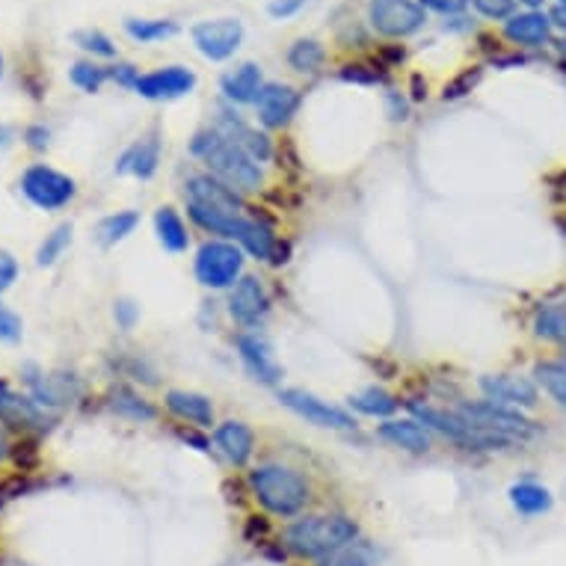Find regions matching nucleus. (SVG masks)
<instances>
[{
    "instance_id": "9d476101",
    "label": "nucleus",
    "mask_w": 566,
    "mask_h": 566,
    "mask_svg": "<svg viewBox=\"0 0 566 566\" xmlns=\"http://www.w3.org/2000/svg\"><path fill=\"white\" fill-rule=\"evenodd\" d=\"M368 21L380 36L407 39L424 28V7L416 0H371L368 7Z\"/></svg>"
},
{
    "instance_id": "79ce46f5",
    "label": "nucleus",
    "mask_w": 566,
    "mask_h": 566,
    "mask_svg": "<svg viewBox=\"0 0 566 566\" xmlns=\"http://www.w3.org/2000/svg\"><path fill=\"white\" fill-rule=\"evenodd\" d=\"M21 338V317L10 312L7 306H0V342L15 344Z\"/></svg>"
},
{
    "instance_id": "09e8293b",
    "label": "nucleus",
    "mask_w": 566,
    "mask_h": 566,
    "mask_svg": "<svg viewBox=\"0 0 566 566\" xmlns=\"http://www.w3.org/2000/svg\"><path fill=\"white\" fill-rule=\"evenodd\" d=\"M24 139H28V146L33 151H45L48 143H51V130H48L45 125H30V128L24 130Z\"/></svg>"
},
{
    "instance_id": "bf43d9fd",
    "label": "nucleus",
    "mask_w": 566,
    "mask_h": 566,
    "mask_svg": "<svg viewBox=\"0 0 566 566\" xmlns=\"http://www.w3.org/2000/svg\"><path fill=\"white\" fill-rule=\"evenodd\" d=\"M560 3H564V7H566V0H560Z\"/></svg>"
},
{
    "instance_id": "39448f33",
    "label": "nucleus",
    "mask_w": 566,
    "mask_h": 566,
    "mask_svg": "<svg viewBox=\"0 0 566 566\" xmlns=\"http://www.w3.org/2000/svg\"><path fill=\"white\" fill-rule=\"evenodd\" d=\"M407 407L424 428L446 437L448 442H454L463 451H478L481 454V451H507V448L520 446L516 439L504 437V433L478 428L469 418L460 416L454 407H433V403H416V400H409Z\"/></svg>"
},
{
    "instance_id": "aec40b11",
    "label": "nucleus",
    "mask_w": 566,
    "mask_h": 566,
    "mask_svg": "<svg viewBox=\"0 0 566 566\" xmlns=\"http://www.w3.org/2000/svg\"><path fill=\"white\" fill-rule=\"evenodd\" d=\"M377 437L409 454H428L433 448V430L424 428L418 418H386L377 424Z\"/></svg>"
},
{
    "instance_id": "4d7b16f0",
    "label": "nucleus",
    "mask_w": 566,
    "mask_h": 566,
    "mask_svg": "<svg viewBox=\"0 0 566 566\" xmlns=\"http://www.w3.org/2000/svg\"><path fill=\"white\" fill-rule=\"evenodd\" d=\"M0 75H3V56H0Z\"/></svg>"
},
{
    "instance_id": "bb28decb",
    "label": "nucleus",
    "mask_w": 566,
    "mask_h": 566,
    "mask_svg": "<svg viewBox=\"0 0 566 566\" xmlns=\"http://www.w3.org/2000/svg\"><path fill=\"white\" fill-rule=\"evenodd\" d=\"M155 234H158L160 247L167 252H187L190 247V234H187V223L181 220L172 205H160L155 211Z\"/></svg>"
},
{
    "instance_id": "c756f323",
    "label": "nucleus",
    "mask_w": 566,
    "mask_h": 566,
    "mask_svg": "<svg viewBox=\"0 0 566 566\" xmlns=\"http://www.w3.org/2000/svg\"><path fill=\"white\" fill-rule=\"evenodd\" d=\"M511 504L513 511L522 516H539V513L552 511V492L543 483L522 481L511 486Z\"/></svg>"
},
{
    "instance_id": "4be33fe9",
    "label": "nucleus",
    "mask_w": 566,
    "mask_h": 566,
    "mask_svg": "<svg viewBox=\"0 0 566 566\" xmlns=\"http://www.w3.org/2000/svg\"><path fill=\"white\" fill-rule=\"evenodd\" d=\"M214 448L229 463L243 469V465H250L252 454H255V433L247 421L229 418L214 428Z\"/></svg>"
},
{
    "instance_id": "72a5a7b5",
    "label": "nucleus",
    "mask_w": 566,
    "mask_h": 566,
    "mask_svg": "<svg viewBox=\"0 0 566 566\" xmlns=\"http://www.w3.org/2000/svg\"><path fill=\"white\" fill-rule=\"evenodd\" d=\"M125 33L139 45H151V42H164V39L176 36L178 24L169 19H128L125 21Z\"/></svg>"
},
{
    "instance_id": "ddd939ff",
    "label": "nucleus",
    "mask_w": 566,
    "mask_h": 566,
    "mask_svg": "<svg viewBox=\"0 0 566 566\" xmlns=\"http://www.w3.org/2000/svg\"><path fill=\"white\" fill-rule=\"evenodd\" d=\"M193 45L199 48V54L211 63H223L243 42V24L238 19H214V21H199L193 30Z\"/></svg>"
},
{
    "instance_id": "a19ab883",
    "label": "nucleus",
    "mask_w": 566,
    "mask_h": 566,
    "mask_svg": "<svg viewBox=\"0 0 566 566\" xmlns=\"http://www.w3.org/2000/svg\"><path fill=\"white\" fill-rule=\"evenodd\" d=\"M342 77L350 84H382V72L371 65H344Z\"/></svg>"
},
{
    "instance_id": "2eb2a0df",
    "label": "nucleus",
    "mask_w": 566,
    "mask_h": 566,
    "mask_svg": "<svg viewBox=\"0 0 566 566\" xmlns=\"http://www.w3.org/2000/svg\"><path fill=\"white\" fill-rule=\"evenodd\" d=\"M196 90V75L185 65H167V69H155L139 75L134 93L149 98V102H176L185 98Z\"/></svg>"
},
{
    "instance_id": "6ab92c4d",
    "label": "nucleus",
    "mask_w": 566,
    "mask_h": 566,
    "mask_svg": "<svg viewBox=\"0 0 566 566\" xmlns=\"http://www.w3.org/2000/svg\"><path fill=\"white\" fill-rule=\"evenodd\" d=\"M24 382H28V395L36 400L39 407H45L48 412L51 409H60L65 403H72V400L81 395V380L77 377H65V374H39L36 368H24Z\"/></svg>"
},
{
    "instance_id": "423d86ee",
    "label": "nucleus",
    "mask_w": 566,
    "mask_h": 566,
    "mask_svg": "<svg viewBox=\"0 0 566 566\" xmlns=\"http://www.w3.org/2000/svg\"><path fill=\"white\" fill-rule=\"evenodd\" d=\"M247 252L232 241H223V238H211L205 241L199 250H196L193 259V273L196 282L202 289L211 291H232L238 285V279L243 276V259Z\"/></svg>"
},
{
    "instance_id": "7ed1b4c3",
    "label": "nucleus",
    "mask_w": 566,
    "mask_h": 566,
    "mask_svg": "<svg viewBox=\"0 0 566 566\" xmlns=\"http://www.w3.org/2000/svg\"><path fill=\"white\" fill-rule=\"evenodd\" d=\"M359 539V525L344 513H315L297 516L289 528L282 531V546L303 560H321L338 548L350 546Z\"/></svg>"
},
{
    "instance_id": "0eeeda50",
    "label": "nucleus",
    "mask_w": 566,
    "mask_h": 566,
    "mask_svg": "<svg viewBox=\"0 0 566 566\" xmlns=\"http://www.w3.org/2000/svg\"><path fill=\"white\" fill-rule=\"evenodd\" d=\"M21 193L30 205H36L39 211H60L77 196L75 178H69L60 169L48 164H33L21 176Z\"/></svg>"
},
{
    "instance_id": "20e7f679",
    "label": "nucleus",
    "mask_w": 566,
    "mask_h": 566,
    "mask_svg": "<svg viewBox=\"0 0 566 566\" xmlns=\"http://www.w3.org/2000/svg\"><path fill=\"white\" fill-rule=\"evenodd\" d=\"M247 481L255 502L279 520H294L312 502V483L306 474L285 463H259Z\"/></svg>"
},
{
    "instance_id": "cd10ccee",
    "label": "nucleus",
    "mask_w": 566,
    "mask_h": 566,
    "mask_svg": "<svg viewBox=\"0 0 566 566\" xmlns=\"http://www.w3.org/2000/svg\"><path fill=\"white\" fill-rule=\"evenodd\" d=\"M534 335L543 342L566 347V297L555 300V303H543L534 312Z\"/></svg>"
},
{
    "instance_id": "4c0bfd02",
    "label": "nucleus",
    "mask_w": 566,
    "mask_h": 566,
    "mask_svg": "<svg viewBox=\"0 0 566 566\" xmlns=\"http://www.w3.org/2000/svg\"><path fill=\"white\" fill-rule=\"evenodd\" d=\"M72 39H75V45L81 48V51H86V54L107 56V60L116 56V45H113L111 39L104 36L102 30H75Z\"/></svg>"
},
{
    "instance_id": "5fc2aeb1",
    "label": "nucleus",
    "mask_w": 566,
    "mask_h": 566,
    "mask_svg": "<svg viewBox=\"0 0 566 566\" xmlns=\"http://www.w3.org/2000/svg\"><path fill=\"white\" fill-rule=\"evenodd\" d=\"M10 143H12V128H10V125H3V122H0V149H7Z\"/></svg>"
},
{
    "instance_id": "e433bc0d",
    "label": "nucleus",
    "mask_w": 566,
    "mask_h": 566,
    "mask_svg": "<svg viewBox=\"0 0 566 566\" xmlns=\"http://www.w3.org/2000/svg\"><path fill=\"white\" fill-rule=\"evenodd\" d=\"M69 77H72V84H75L77 90H84V93H98L104 86V81L111 77V72H107L104 65L75 63L72 65V72H69Z\"/></svg>"
},
{
    "instance_id": "13d9d810",
    "label": "nucleus",
    "mask_w": 566,
    "mask_h": 566,
    "mask_svg": "<svg viewBox=\"0 0 566 566\" xmlns=\"http://www.w3.org/2000/svg\"><path fill=\"white\" fill-rule=\"evenodd\" d=\"M560 359H564V363H566V347H564V356H560Z\"/></svg>"
},
{
    "instance_id": "6e6552de",
    "label": "nucleus",
    "mask_w": 566,
    "mask_h": 566,
    "mask_svg": "<svg viewBox=\"0 0 566 566\" xmlns=\"http://www.w3.org/2000/svg\"><path fill=\"white\" fill-rule=\"evenodd\" d=\"M0 424L21 437H42L48 430H54L56 416L39 407L30 395H21L10 382L0 380Z\"/></svg>"
},
{
    "instance_id": "f257e3e1",
    "label": "nucleus",
    "mask_w": 566,
    "mask_h": 566,
    "mask_svg": "<svg viewBox=\"0 0 566 566\" xmlns=\"http://www.w3.org/2000/svg\"><path fill=\"white\" fill-rule=\"evenodd\" d=\"M185 202L187 217L202 232L238 243L252 259L273 264L279 247H282L276 229H273V217L259 208H250L243 193L208 172H196L185 181Z\"/></svg>"
},
{
    "instance_id": "58836bf2",
    "label": "nucleus",
    "mask_w": 566,
    "mask_h": 566,
    "mask_svg": "<svg viewBox=\"0 0 566 566\" xmlns=\"http://www.w3.org/2000/svg\"><path fill=\"white\" fill-rule=\"evenodd\" d=\"M478 81H481V69H465L463 75H457L451 84H446V90H442V98L446 102H457V98H463V95H469L478 86Z\"/></svg>"
},
{
    "instance_id": "37998d69",
    "label": "nucleus",
    "mask_w": 566,
    "mask_h": 566,
    "mask_svg": "<svg viewBox=\"0 0 566 566\" xmlns=\"http://www.w3.org/2000/svg\"><path fill=\"white\" fill-rule=\"evenodd\" d=\"M113 317H116V324L128 333V329H134V324H137L139 306L134 300H116V303H113Z\"/></svg>"
},
{
    "instance_id": "c85d7f7f",
    "label": "nucleus",
    "mask_w": 566,
    "mask_h": 566,
    "mask_svg": "<svg viewBox=\"0 0 566 566\" xmlns=\"http://www.w3.org/2000/svg\"><path fill=\"white\" fill-rule=\"evenodd\" d=\"M347 407L356 409L359 416H368V418H380V421H386V418H395V412L400 409V400L395 398V395H389L386 389H365L359 391V395H350L347 398Z\"/></svg>"
},
{
    "instance_id": "f8f14e48",
    "label": "nucleus",
    "mask_w": 566,
    "mask_h": 566,
    "mask_svg": "<svg viewBox=\"0 0 566 566\" xmlns=\"http://www.w3.org/2000/svg\"><path fill=\"white\" fill-rule=\"evenodd\" d=\"M478 389L492 403L520 409V412L539 403V386L534 382V377H522V374H483L478 380Z\"/></svg>"
},
{
    "instance_id": "603ef678",
    "label": "nucleus",
    "mask_w": 566,
    "mask_h": 566,
    "mask_svg": "<svg viewBox=\"0 0 566 566\" xmlns=\"http://www.w3.org/2000/svg\"><path fill=\"white\" fill-rule=\"evenodd\" d=\"M548 19H552V24H555V28H560L566 33V7L564 3H557L555 10L548 12Z\"/></svg>"
},
{
    "instance_id": "c03bdc74",
    "label": "nucleus",
    "mask_w": 566,
    "mask_h": 566,
    "mask_svg": "<svg viewBox=\"0 0 566 566\" xmlns=\"http://www.w3.org/2000/svg\"><path fill=\"white\" fill-rule=\"evenodd\" d=\"M418 3H421L424 10H433V12H439V15H448V19H451V15H463L465 7H469V0H418Z\"/></svg>"
},
{
    "instance_id": "3c124183",
    "label": "nucleus",
    "mask_w": 566,
    "mask_h": 566,
    "mask_svg": "<svg viewBox=\"0 0 566 566\" xmlns=\"http://www.w3.org/2000/svg\"><path fill=\"white\" fill-rule=\"evenodd\" d=\"M386 102H389V116L395 122H407L409 119V104L407 98L400 93H389L386 95Z\"/></svg>"
},
{
    "instance_id": "a211bd4d",
    "label": "nucleus",
    "mask_w": 566,
    "mask_h": 566,
    "mask_svg": "<svg viewBox=\"0 0 566 566\" xmlns=\"http://www.w3.org/2000/svg\"><path fill=\"white\" fill-rule=\"evenodd\" d=\"M214 128L220 130V134H226L229 139H234L238 146H243L252 160H259V164H270V160H273V151L276 149H273V143H270L268 134L259 128H252L250 122H243L241 113L234 111L232 104H223V107H220Z\"/></svg>"
},
{
    "instance_id": "a18cd8bd",
    "label": "nucleus",
    "mask_w": 566,
    "mask_h": 566,
    "mask_svg": "<svg viewBox=\"0 0 566 566\" xmlns=\"http://www.w3.org/2000/svg\"><path fill=\"white\" fill-rule=\"evenodd\" d=\"M107 72H111V81H116L119 86H128V90H134V86H137V81H139V69H137V65H130V63L111 65Z\"/></svg>"
},
{
    "instance_id": "4468645a",
    "label": "nucleus",
    "mask_w": 566,
    "mask_h": 566,
    "mask_svg": "<svg viewBox=\"0 0 566 566\" xmlns=\"http://www.w3.org/2000/svg\"><path fill=\"white\" fill-rule=\"evenodd\" d=\"M229 315L243 329H259L270 315V294L259 276H241L229 291Z\"/></svg>"
},
{
    "instance_id": "2f4dec72",
    "label": "nucleus",
    "mask_w": 566,
    "mask_h": 566,
    "mask_svg": "<svg viewBox=\"0 0 566 566\" xmlns=\"http://www.w3.org/2000/svg\"><path fill=\"white\" fill-rule=\"evenodd\" d=\"M326 63V48L317 39H297L289 48V65L300 75H315Z\"/></svg>"
},
{
    "instance_id": "864d4df0",
    "label": "nucleus",
    "mask_w": 566,
    "mask_h": 566,
    "mask_svg": "<svg viewBox=\"0 0 566 566\" xmlns=\"http://www.w3.org/2000/svg\"><path fill=\"white\" fill-rule=\"evenodd\" d=\"M12 457V446H10V439H7V428L0 424V463H7Z\"/></svg>"
},
{
    "instance_id": "393cba45",
    "label": "nucleus",
    "mask_w": 566,
    "mask_h": 566,
    "mask_svg": "<svg viewBox=\"0 0 566 566\" xmlns=\"http://www.w3.org/2000/svg\"><path fill=\"white\" fill-rule=\"evenodd\" d=\"M261 86H264V77H261V65L255 63H241L220 77V90L232 107L234 104H255Z\"/></svg>"
},
{
    "instance_id": "473e14b6",
    "label": "nucleus",
    "mask_w": 566,
    "mask_h": 566,
    "mask_svg": "<svg viewBox=\"0 0 566 566\" xmlns=\"http://www.w3.org/2000/svg\"><path fill=\"white\" fill-rule=\"evenodd\" d=\"M139 226L137 211H116V214H107L95 229V238L102 247H116L122 243L128 234H134V229Z\"/></svg>"
},
{
    "instance_id": "f3484780",
    "label": "nucleus",
    "mask_w": 566,
    "mask_h": 566,
    "mask_svg": "<svg viewBox=\"0 0 566 566\" xmlns=\"http://www.w3.org/2000/svg\"><path fill=\"white\" fill-rule=\"evenodd\" d=\"M303 95L289 84H264L255 98V116L268 130L289 128L291 119L297 116Z\"/></svg>"
},
{
    "instance_id": "412c9836",
    "label": "nucleus",
    "mask_w": 566,
    "mask_h": 566,
    "mask_svg": "<svg viewBox=\"0 0 566 566\" xmlns=\"http://www.w3.org/2000/svg\"><path fill=\"white\" fill-rule=\"evenodd\" d=\"M164 407L178 418L185 421L190 428L208 430L217 428V416H214V403L208 395H199V391H187V389H169L164 395Z\"/></svg>"
},
{
    "instance_id": "dca6fc26",
    "label": "nucleus",
    "mask_w": 566,
    "mask_h": 566,
    "mask_svg": "<svg viewBox=\"0 0 566 566\" xmlns=\"http://www.w3.org/2000/svg\"><path fill=\"white\" fill-rule=\"evenodd\" d=\"M234 347H238V356L241 363L247 365V371L255 377L264 386H279L282 380V365L273 359V347L259 329H241L234 335Z\"/></svg>"
},
{
    "instance_id": "f704fd0d",
    "label": "nucleus",
    "mask_w": 566,
    "mask_h": 566,
    "mask_svg": "<svg viewBox=\"0 0 566 566\" xmlns=\"http://www.w3.org/2000/svg\"><path fill=\"white\" fill-rule=\"evenodd\" d=\"M72 243V223H60L51 234H45V241L36 250V264L39 268H51Z\"/></svg>"
},
{
    "instance_id": "de8ad7c7",
    "label": "nucleus",
    "mask_w": 566,
    "mask_h": 566,
    "mask_svg": "<svg viewBox=\"0 0 566 566\" xmlns=\"http://www.w3.org/2000/svg\"><path fill=\"white\" fill-rule=\"evenodd\" d=\"M303 7H306V0H270L268 12L273 19H291V15H297Z\"/></svg>"
},
{
    "instance_id": "1a4fd4ad",
    "label": "nucleus",
    "mask_w": 566,
    "mask_h": 566,
    "mask_svg": "<svg viewBox=\"0 0 566 566\" xmlns=\"http://www.w3.org/2000/svg\"><path fill=\"white\" fill-rule=\"evenodd\" d=\"M454 409L463 418H469L472 424L486 430H495V433H504V437L516 439V442H528L537 428H534V421L522 416L520 409L502 407V403H492V400L481 398V400H460L454 403Z\"/></svg>"
},
{
    "instance_id": "a878e982",
    "label": "nucleus",
    "mask_w": 566,
    "mask_h": 566,
    "mask_svg": "<svg viewBox=\"0 0 566 566\" xmlns=\"http://www.w3.org/2000/svg\"><path fill=\"white\" fill-rule=\"evenodd\" d=\"M111 409L119 418H128V421H137V424H149V421H158V407L139 395L137 389L130 386H116L111 389Z\"/></svg>"
},
{
    "instance_id": "7c9ffc66",
    "label": "nucleus",
    "mask_w": 566,
    "mask_h": 566,
    "mask_svg": "<svg viewBox=\"0 0 566 566\" xmlns=\"http://www.w3.org/2000/svg\"><path fill=\"white\" fill-rule=\"evenodd\" d=\"M534 382L546 391L548 398L555 400L557 407L566 409V363L560 356L534 365Z\"/></svg>"
},
{
    "instance_id": "6e6d98bb",
    "label": "nucleus",
    "mask_w": 566,
    "mask_h": 566,
    "mask_svg": "<svg viewBox=\"0 0 566 566\" xmlns=\"http://www.w3.org/2000/svg\"><path fill=\"white\" fill-rule=\"evenodd\" d=\"M520 3H525V7H528V10H539V7H543V3H546V0H520Z\"/></svg>"
},
{
    "instance_id": "5701e85b",
    "label": "nucleus",
    "mask_w": 566,
    "mask_h": 566,
    "mask_svg": "<svg viewBox=\"0 0 566 566\" xmlns=\"http://www.w3.org/2000/svg\"><path fill=\"white\" fill-rule=\"evenodd\" d=\"M160 167V139L155 134L149 137H139L130 143L128 149L122 151L116 160V172L119 176H134L139 181H149L155 178Z\"/></svg>"
},
{
    "instance_id": "f03ea898",
    "label": "nucleus",
    "mask_w": 566,
    "mask_h": 566,
    "mask_svg": "<svg viewBox=\"0 0 566 566\" xmlns=\"http://www.w3.org/2000/svg\"><path fill=\"white\" fill-rule=\"evenodd\" d=\"M190 155L208 169V176L220 178L238 193H255L264 185V169L259 160H252L243 146L217 128L196 130L190 139Z\"/></svg>"
},
{
    "instance_id": "b1692460",
    "label": "nucleus",
    "mask_w": 566,
    "mask_h": 566,
    "mask_svg": "<svg viewBox=\"0 0 566 566\" xmlns=\"http://www.w3.org/2000/svg\"><path fill=\"white\" fill-rule=\"evenodd\" d=\"M552 19H548L546 12L539 10H528V12H513L511 19L504 21V36L516 42V45H528V48H539L546 45L548 39H552Z\"/></svg>"
},
{
    "instance_id": "c9c22d12",
    "label": "nucleus",
    "mask_w": 566,
    "mask_h": 566,
    "mask_svg": "<svg viewBox=\"0 0 566 566\" xmlns=\"http://www.w3.org/2000/svg\"><path fill=\"white\" fill-rule=\"evenodd\" d=\"M315 566H374V552L371 546H365V543H350V546L338 548L333 555L321 557Z\"/></svg>"
},
{
    "instance_id": "49530a36",
    "label": "nucleus",
    "mask_w": 566,
    "mask_h": 566,
    "mask_svg": "<svg viewBox=\"0 0 566 566\" xmlns=\"http://www.w3.org/2000/svg\"><path fill=\"white\" fill-rule=\"evenodd\" d=\"M19 276V261L12 259V252L0 250V291H7Z\"/></svg>"
},
{
    "instance_id": "8fccbe9b",
    "label": "nucleus",
    "mask_w": 566,
    "mask_h": 566,
    "mask_svg": "<svg viewBox=\"0 0 566 566\" xmlns=\"http://www.w3.org/2000/svg\"><path fill=\"white\" fill-rule=\"evenodd\" d=\"M178 439H181V442H185V446H196V451H202V454H208V451H211V439L208 437H202V433H199V428H181L178 430Z\"/></svg>"
},
{
    "instance_id": "9b49d317",
    "label": "nucleus",
    "mask_w": 566,
    "mask_h": 566,
    "mask_svg": "<svg viewBox=\"0 0 566 566\" xmlns=\"http://www.w3.org/2000/svg\"><path fill=\"white\" fill-rule=\"evenodd\" d=\"M279 403L282 407H289L291 412H297L300 418H306L308 424H315V428H326V430H356V418L342 407H333V403H326L312 391L303 389H279Z\"/></svg>"
},
{
    "instance_id": "ea45409f",
    "label": "nucleus",
    "mask_w": 566,
    "mask_h": 566,
    "mask_svg": "<svg viewBox=\"0 0 566 566\" xmlns=\"http://www.w3.org/2000/svg\"><path fill=\"white\" fill-rule=\"evenodd\" d=\"M474 10L492 21H507L516 10V0H472Z\"/></svg>"
}]
</instances>
